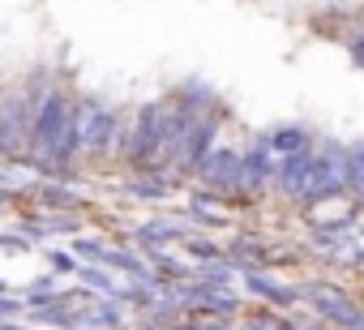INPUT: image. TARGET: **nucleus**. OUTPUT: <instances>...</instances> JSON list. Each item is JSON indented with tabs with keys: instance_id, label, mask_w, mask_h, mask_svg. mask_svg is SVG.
<instances>
[{
	"instance_id": "f8f14e48",
	"label": "nucleus",
	"mask_w": 364,
	"mask_h": 330,
	"mask_svg": "<svg viewBox=\"0 0 364 330\" xmlns=\"http://www.w3.org/2000/svg\"><path fill=\"white\" fill-rule=\"evenodd\" d=\"M262 142H266L274 154H300V150H313V133H309V124H291V120L266 129Z\"/></svg>"
},
{
	"instance_id": "2eb2a0df",
	"label": "nucleus",
	"mask_w": 364,
	"mask_h": 330,
	"mask_svg": "<svg viewBox=\"0 0 364 330\" xmlns=\"http://www.w3.org/2000/svg\"><path fill=\"white\" fill-rule=\"evenodd\" d=\"M347 189L364 206V146H351L347 150Z\"/></svg>"
},
{
	"instance_id": "5701e85b",
	"label": "nucleus",
	"mask_w": 364,
	"mask_h": 330,
	"mask_svg": "<svg viewBox=\"0 0 364 330\" xmlns=\"http://www.w3.org/2000/svg\"><path fill=\"white\" fill-rule=\"evenodd\" d=\"M347 52H351L355 69H364V35H347Z\"/></svg>"
},
{
	"instance_id": "f03ea898",
	"label": "nucleus",
	"mask_w": 364,
	"mask_h": 330,
	"mask_svg": "<svg viewBox=\"0 0 364 330\" xmlns=\"http://www.w3.org/2000/svg\"><path fill=\"white\" fill-rule=\"evenodd\" d=\"M120 112L99 103V99H73V137H77V159H99L116 150L120 133Z\"/></svg>"
},
{
	"instance_id": "f257e3e1",
	"label": "nucleus",
	"mask_w": 364,
	"mask_h": 330,
	"mask_svg": "<svg viewBox=\"0 0 364 330\" xmlns=\"http://www.w3.org/2000/svg\"><path fill=\"white\" fill-rule=\"evenodd\" d=\"M48 90H52V78L35 73L18 90L0 95V159H22L26 154L31 129H35V112H39V103H43Z\"/></svg>"
},
{
	"instance_id": "a211bd4d",
	"label": "nucleus",
	"mask_w": 364,
	"mask_h": 330,
	"mask_svg": "<svg viewBox=\"0 0 364 330\" xmlns=\"http://www.w3.org/2000/svg\"><path fill=\"white\" fill-rule=\"evenodd\" d=\"M245 330H291V317H283L279 309H262L257 317H249Z\"/></svg>"
},
{
	"instance_id": "a878e982",
	"label": "nucleus",
	"mask_w": 364,
	"mask_h": 330,
	"mask_svg": "<svg viewBox=\"0 0 364 330\" xmlns=\"http://www.w3.org/2000/svg\"><path fill=\"white\" fill-rule=\"evenodd\" d=\"M5 202H9V189H0V211H5Z\"/></svg>"
},
{
	"instance_id": "0eeeda50",
	"label": "nucleus",
	"mask_w": 364,
	"mask_h": 330,
	"mask_svg": "<svg viewBox=\"0 0 364 330\" xmlns=\"http://www.w3.org/2000/svg\"><path fill=\"white\" fill-rule=\"evenodd\" d=\"M266 189H274V150L257 137L240 154V198H262Z\"/></svg>"
},
{
	"instance_id": "6ab92c4d",
	"label": "nucleus",
	"mask_w": 364,
	"mask_h": 330,
	"mask_svg": "<svg viewBox=\"0 0 364 330\" xmlns=\"http://www.w3.org/2000/svg\"><path fill=\"white\" fill-rule=\"evenodd\" d=\"M103 253H107L103 240H90V236H77V240H73V257H77V262H99V266H103Z\"/></svg>"
},
{
	"instance_id": "423d86ee",
	"label": "nucleus",
	"mask_w": 364,
	"mask_h": 330,
	"mask_svg": "<svg viewBox=\"0 0 364 330\" xmlns=\"http://www.w3.org/2000/svg\"><path fill=\"white\" fill-rule=\"evenodd\" d=\"M240 146H215L206 159H202V168L193 172L202 189H215L223 198H240Z\"/></svg>"
},
{
	"instance_id": "ddd939ff",
	"label": "nucleus",
	"mask_w": 364,
	"mask_h": 330,
	"mask_svg": "<svg viewBox=\"0 0 364 330\" xmlns=\"http://www.w3.org/2000/svg\"><path fill=\"white\" fill-rule=\"evenodd\" d=\"M35 198H39L48 211H77V206H82V193L69 189L65 181H43V185H35Z\"/></svg>"
},
{
	"instance_id": "39448f33",
	"label": "nucleus",
	"mask_w": 364,
	"mask_h": 330,
	"mask_svg": "<svg viewBox=\"0 0 364 330\" xmlns=\"http://www.w3.org/2000/svg\"><path fill=\"white\" fill-rule=\"evenodd\" d=\"M219 129H223V112H219V103H215V107H206V112L193 120L185 146H180V159H176V176H193V172L202 168V159L219 146Z\"/></svg>"
},
{
	"instance_id": "6e6552de",
	"label": "nucleus",
	"mask_w": 364,
	"mask_h": 330,
	"mask_svg": "<svg viewBox=\"0 0 364 330\" xmlns=\"http://www.w3.org/2000/svg\"><path fill=\"white\" fill-rule=\"evenodd\" d=\"M317 150V146H313ZM313 150H300V154H279L274 163V193L283 202H304L309 193V172H313Z\"/></svg>"
},
{
	"instance_id": "1a4fd4ad",
	"label": "nucleus",
	"mask_w": 364,
	"mask_h": 330,
	"mask_svg": "<svg viewBox=\"0 0 364 330\" xmlns=\"http://www.w3.org/2000/svg\"><path fill=\"white\" fill-rule=\"evenodd\" d=\"M245 292L257 296V300H266L270 309H291V304H300V287H296V283H283V279H274V275H266L262 266L245 270Z\"/></svg>"
},
{
	"instance_id": "aec40b11",
	"label": "nucleus",
	"mask_w": 364,
	"mask_h": 330,
	"mask_svg": "<svg viewBox=\"0 0 364 330\" xmlns=\"http://www.w3.org/2000/svg\"><path fill=\"white\" fill-rule=\"evenodd\" d=\"M43 257H48V266L56 270V275H77V257L73 253H65V249H43Z\"/></svg>"
},
{
	"instance_id": "f3484780",
	"label": "nucleus",
	"mask_w": 364,
	"mask_h": 330,
	"mask_svg": "<svg viewBox=\"0 0 364 330\" xmlns=\"http://www.w3.org/2000/svg\"><path fill=\"white\" fill-rule=\"evenodd\" d=\"M60 296V287H56V279H35V287H26V309H39V304H52Z\"/></svg>"
},
{
	"instance_id": "dca6fc26",
	"label": "nucleus",
	"mask_w": 364,
	"mask_h": 330,
	"mask_svg": "<svg viewBox=\"0 0 364 330\" xmlns=\"http://www.w3.org/2000/svg\"><path fill=\"white\" fill-rule=\"evenodd\" d=\"M185 253H189V262H219L223 257V249L206 236H185Z\"/></svg>"
},
{
	"instance_id": "20e7f679",
	"label": "nucleus",
	"mask_w": 364,
	"mask_h": 330,
	"mask_svg": "<svg viewBox=\"0 0 364 330\" xmlns=\"http://www.w3.org/2000/svg\"><path fill=\"white\" fill-rule=\"evenodd\" d=\"M347 150L351 146H338V142H326L313 150V172H309V193L300 206L317 202V198H334V193H347Z\"/></svg>"
},
{
	"instance_id": "4be33fe9",
	"label": "nucleus",
	"mask_w": 364,
	"mask_h": 330,
	"mask_svg": "<svg viewBox=\"0 0 364 330\" xmlns=\"http://www.w3.org/2000/svg\"><path fill=\"white\" fill-rule=\"evenodd\" d=\"M18 313H26V300L22 296H0V321H5V317H18Z\"/></svg>"
},
{
	"instance_id": "393cba45",
	"label": "nucleus",
	"mask_w": 364,
	"mask_h": 330,
	"mask_svg": "<svg viewBox=\"0 0 364 330\" xmlns=\"http://www.w3.org/2000/svg\"><path fill=\"white\" fill-rule=\"evenodd\" d=\"M0 330H26V326H18V321H9V317H5V321H0Z\"/></svg>"
},
{
	"instance_id": "9b49d317",
	"label": "nucleus",
	"mask_w": 364,
	"mask_h": 330,
	"mask_svg": "<svg viewBox=\"0 0 364 330\" xmlns=\"http://www.w3.org/2000/svg\"><path fill=\"white\" fill-rule=\"evenodd\" d=\"M185 236H189V228H185V223H176V219H146V223L133 228L137 249H163V245L185 240Z\"/></svg>"
},
{
	"instance_id": "9d476101",
	"label": "nucleus",
	"mask_w": 364,
	"mask_h": 330,
	"mask_svg": "<svg viewBox=\"0 0 364 330\" xmlns=\"http://www.w3.org/2000/svg\"><path fill=\"white\" fill-rule=\"evenodd\" d=\"M189 313H215V317H232V313H240V296H236L232 287H215V283H202V279H198V296H193Z\"/></svg>"
},
{
	"instance_id": "b1692460",
	"label": "nucleus",
	"mask_w": 364,
	"mask_h": 330,
	"mask_svg": "<svg viewBox=\"0 0 364 330\" xmlns=\"http://www.w3.org/2000/svg\"><path fill=\"white\" fill-rule=\"evenodd\" d=\"M9 181H14V172H9V168H5V163H0V189H5V185H9Z\"/></svg>"
},
{
	"instance_id": "412c9836",
	"label": "nucleus",
	"mask_w": 364,
	"mask_h": 330,
	"mask_svg": "<svg viewBox=\"0 0 364 330\" xmlns=\"http://www.w3.org/2000/svg\"><path fill=\"white\" fill-rule=\"evenodd\" d=\"M189 321H193V330H236L232 317H215V313H198V317H189Z\"/></svg>"
},
{
	"instance_id": "7ed1b4c3",
	"label": "nucleus",
	"mask_w": 364,
	"mask_h": 330,
	"mask_svg": "<svg viewBox=\"0 0 364 330\" xmlns=\"http://www.w3.org/2000/svg\"><path fill=\"white\" fill-rule=\"evenodd\" d=\"M300 300L313 304V313L326 321V326H338V330H364V304L355 296H347L338 283H304L300 287Z\"/></svg>"
},
{
	"instance_id": "bb28decb",
	"label": "nucleus",
	"mask_w": 364,
	"mask_h": 330,
	"mask_svg": "<svg viewBox=\"0 0 364 330\" xmlns=\"http://www.w3.org/2000/svg\"><path fill=\"white\" fill-rule=\"evenodd\" d=\"M137 330H159V326H137Z\"/></svg>"
},
{
	"instance_id": "4468645a",
	"label": "nucleus",
	"mask_w": 364,
	"mask_h": 330,
	"mask_svg": "<svg viewBox=\"0 0 364 330\" xmlns=\"http://www.w3.org/2000/svg\"><path fill=\"white\" fill-rule=\"evenodd\" d=\"M77 279H82V287L86 292H95V296H116V279H112V270L107 266H99V262H82L77 266Z\"/></svg>"
}]
</instances>
